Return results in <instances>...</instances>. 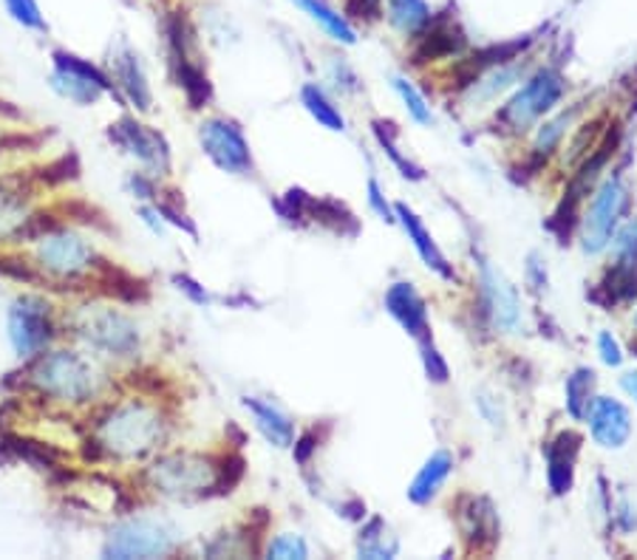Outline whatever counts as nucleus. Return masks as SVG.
I'll use <instances>...</instances> for the list:
<instances>
[{"mask_svg":"<svg viewBox=\"0 0 637 560\" xmlns=\"http://www.w3.org/2000/svg\"><path fill=\"white\" fill-rule=\"evenodd\" d=\"M94 442L102 459H145L165 442V419L147 403H122L94 425Z\"/></svg>","mask_w":637,"mask_h":560,"instance_id":"f257e3e1","label":"nucleus"},{"mask_svg":"<svg viewBox=\"0 0 637 560\" xmlns=\"http://www.w3.org/2000/svg\"><path fill=\"white\" fill-rule=\"evenodd\" d=\"M29 383L52 403L86 405L100 391V374L77 351H41L29 365Z\"/></svg>","mask_w":637,"mask_h":560,"instance_id":"f03ea898","label":"nucleus"},{"mask_svg":"<svg viewBox=\"0 0 637 560\" xmlns=\"http://www.w3.org/2000/svg\"><path fill=\"white\" fill-rule=\"evenodd\" d=\"M145 475L156 493L176 498V502H193V498L221 493V462H212L210 455H162L147 468Z\"/></svg>","mask_w":637,"mask_h":560,"instance_id":"7ed1b4c3","label":"nucleus"},{"mask_svg":"<svg viewBox=\"0 0 637 560\" xmlns=\"http://www.w3.org/2000/svg\"><path fill=\"white\" fill-rule=\"evenodd\" d=\"M72 326L88 349L111 360H133L142 349L140 326L117 309H83Z\"/></svg>","mask_w":637,"mask_h":560,"instance_id":"20e7f679","label":"nucleus"},{"mask_svg":"<svg viewBox=\"0 0 637 560\" xmlns=\"http://www.w3.org/2000/svg\"><path fill=\"white\" fill-rule=\"evenodd\" d=\"M102 257L97 255L86 238L68 227L46 232L37 244V266L57 281H83L100 270Z\"/></svg>","mask_w":637,"mask_h":560,"instance_id":"39448f33","label":"nucleus"},{"mask_svg":"<svg viewBox=\"0 0 637 560\" xmlns=\"http://www.w3.org/2000/svg\"><path fill=\"white\" fill-rule=\"evenodd\" d=\"M52 88L74 106L86 108L94 106L102 94H120L113 86L111 74L102 72L100 66H94L91 59H83L61 48V52L52 54Z\"/></svg>","mask_w":637,"mask_h":560,"instance_id":"423d86ee","label":"nucleus"},{"mask_svg":"<svg viewBox=\"0 0 637 560\" xmlns=\"http://www.w3.org/2000/svg\"><path fill=\"white\" fill-rule=\"evenodd\" d=\"M57 326H54L52 306L37 295L18 297L9 309V340L21 356H37L48 349Z\"/></svg>","mask_w":637,"mask_h":560,"instance_id":"0eeeda50","label":"nucleus"},{"mask_svg":"<svg viewBox=\"0 0 637 560\" xmlns=\"http://www.w3.org/2000/svg\"><path fill=\"white\" fill-rule=\"evenodd\" d=\"M561 94H564V77L556 68H545V72H538L536 77H530L525 86L518 88L516 97L502 111V122L510 131H527L532 122H538V119L558 106Z\"/></svg>","mask_w":637,"mask_h":560,"instance_id":"6e6552de","label":"nucleus"},{"mask_svg":"<svg viewBox=\"0 0 637 560\" xmlns=\"http://www.w3.org/2000/svg\"><path fill=\"white\" fill-rule=\"evenodd\" d=\"M173 549V535L165 524L151 518H131L120 524L108 535V543L102 547L106 558H160Z\"/></svg>","mask_w":637,"mask_h":560,"instance_id":"1a4fd4ad","label":"nucleus"},{"mask_svg":"<svg viewBox=\"0 0 637 560\" xmlns=\"http://www.w3.org/2000/svg\"><path fill=\"white\" fill-rule=\"evenodd\" d=\"M199 139L205 153L216 167L233 176H244L253 171V153L246 145L244 133L230 119H207L199 128Z\"/></svg>","mask_w":637,"mask_h":560,"instance_id":"9d476101","label":"nucleus"},{"mask_svg":"<svg viewBox=\"0 0 637 560\" xmlns=\"http://www.w3.org/2000/svg\"><path fill=\"white\" fill-rule=\"evenodd\" d=\"M624 205L626 190L624 185H620V178H606L601 190L595 193V198H592L590 210H586L584 216V224H581V246H584V252L595 255V252L609 246L612 232H615L617 218L624 212Z\"/></svg>","mask_w":637,"mask_h":560,"instance_id":"9b49d317","label":"nucleus"},{"mask_svg":"<svg viewBox=\"0 0 637 560\" xmlns=\"http://www.w3.org/2000/svg\"><path fill=\"white\" fill-rule=\"evenodd\" d=\"M108 139L113 145L122 147L128 156H133L140 165H145L151 173L171 171V145L160 131L142 125L140 119L122 117L117 125H111Z\"/></svg>","mask_w":637,"mask_h":560,"instance_id":"f8f14e48","label":"nucleus"},{"mask_svg":"<svg viewBox=\"0 0 637 560\" xmlns=\"http://www.w3.org/2000/svg\"><path fill=\"white\" fill-rule=\"evenodd\" d=\"M482 289H485V304L493 323L502 331L516 334L521 326V300H518L516 286H510V281L485 261L482 264Z\"/></svg>","mask_w":637,"mask_h":560,"instance_id":"ddd939ff","label":"nucleus"},{"mask_svg":"<svg viewBox=\"0 0 637 560\" xmlns=\"http://www.w3.org/2000/svg\"><path fill=\"white\" fill-rule=\"evenodd\" d=\"M111 79L117 91H120V99L131 102L136 111H151L153 94L151 86H147V74L142 68L140 54L133 48L120 46L111 54Z\"/></svg>","mask_w":637,"mask_h":560,"instance_id":"4468645a","label":"nucleus"},{"mask_svg":"<svg viewBox=\"0 0 637 560\" xmlns=\"http://www.w3.org/2000/svg\"><path fill=\"white\" fill-rule=\"evenodd\" d=\"M586 419H590L592 439L606 450L624 448L631 433L629 414H626L624 405L615 403V399H604V396L592 399Z\"/></svg>","mask_w":637,"mask_h":560,"instance_id":"2eb2a0df","label":"nucleus"},{"mask_svg":"<svg viewBox=\"0 0 637 560\" xmlns=\"http://www.w3.org/2000/svg\"><path fill=\"white\" fill-rule=\"evenodd\" d=\"M385 309L408 334L417 337V340H428V309H425V300L411 284L399 281V284L388 286Z\"/></svg>","mask_w":637,"mask_h":560,"instance_id":"dca6fc26","label":"nucleus"},{"mask_svg":"<svg viewBox=\"0 0 637 560\" xmlns=\"http://www.w3.org/2000/svg\"><path fill=\"white\" fill-rule=\"evenodd\" d=\"M394 212H397V218H399V224H403L405 235H408V241L414 244V250L419 252V257L425 261V266L437 272L439 277H446V281H453V277H457V272H453V266L448 264V257L442 255V250L437 246V241L431 238V232L425 230V224L419 221L417 212H414L411 207H405V205L394 207Z\"/></svg>","mask_w":637,"mask_h":560,"instance_id":"f3484780","label":"nucleus"},{"mask_svg":"<svg viewBox=\"0 0 637 560\" xmlns=\"http://www.w3.org/2000/svg\"><path fill=\"white\" fill-rule=\"evenodd\" d=\"M581 439L575 433L556 436L545 448L547 455V482H550L552 493L564 495L572 487V473H575V459Z\"/></svg>","mask_w":637,"mask_h":560,"instance_id":"a211bd4d","label":"nucleus"},{"mask_svg":"<svg viewBox=\"0 0 637 560\" xmlns=\"http://www.w3.org/2000/svg\"><path fill=\"white\" fill-rule=\"evenodd\" d=\"M241 403H244V408L253 414L255 428L264 433L266 442L275 444V448H289V444L295 442V422L278 408V405L266 403L261 396H244Z\"/></svg>","mask_w":637,"mask_h":560,"instance_id":"6ab92c4d","label":"nucleus"},{"mask_svg":"<svg viewBox=\"0 0 637 560\" xmlns=\"http://www.w3.org/2000/svg\"><path fill=\"white\" fill-rule=\"evenodd\" d=\"M171 68L179 88L185 91L190 108H196V111L205 108L212 99V86L210 79H207L205 68H201L199 57H171Z\"/></svg>","mask_w":637,"mask_h":560,"instance_id":"aec40b11","label":"nucleus"},{"mask_svg":"<svg viewBox=\"0 0 637 560\" xmlns=\"http://www.w3.org/2000/svg\"><path fill=\"white\" fill-rule=\"evenodd\" d=\"M451 470H453L451 453H446V450H437V453H433L431 459L422 464V470L417 473V479L411 482V487H408V498H411L414 504H428L433 495L442 490V484L448 482Z\"/></svg>","mask_w":637,"mask_h":560,"instance_id":"412c9836","label":"nucleus"},{"mask_svg":"<svg viewBox=\"0 0 637 560\" xmlns=\"http://www.w3.org/2000/svg\"><path fill=\"white\" fill-rule=\"evenodd\" d=\"M462 532H465V538L473 547H482V543L491 547V543H496L498 524L487 498H471L468 502V507L462 509Z\"/></svg>","mask_w":637,"mask_h":560,"instance_id":"4be33fe9","label":"nucleus"},{"mask_svg":"<svg viewBox=\"0 0 637 560\" xmlns=\"http://www.w3.org/2000/svg\"><path fill=\"white\" fill-rule=\"evenodd\" d=\"M425 29H428V32H425L417 52L419 63H422V59L448 57V54H457L459 48L465 46V37H462V32H459L457 23H451V20H437V23L428 20Z\"/></svg>","mask_w":637,"mask_h":560,"instance_id":"5701e85b","label":"nucleus"},{"mask_svg":"<svg viewBox=\"0 0 637 560\" xmlns=\"http://www.w3.org/2000/svg\"><path fill=\"white\" fill-rule=\"evenodd\" d=\"M295 7L304 9L309 18L318 23L320 29H323L326 34L332 40H338V43H343V46H354L358 43V34H354V29L349 26V20L343 18L340 12H334L326 0H293Z\"/></svg>","mask_w":637,"mask_h":560,"instance_id":"b1692460","label":"nucleus"},{"mask_svg":"<svg viewBox=\"0 0 637 560\" xmlns=\"http://www.w3.org/2000/svg\"><path fill=\"white\" fill-rule=\"evenodd\" d=\"M300 102H304L306 111L312 113L315 122H318V125H323L326 131H334V133L345 131L343 113L338 111V106H334L332 99L326 97L323 88H318L315 83H306V86L300 88Z\"/></svg>","mask_w":637,"mask_h":560,"instance_id":"393cba45","label":"nucleus"},{"mask_svg":"<svg viewBox=\"0 0 637 560\" xmlns=\"http://www.w3.org/2000/svg\"><path fill=\"white\" fill-rule=\"evenodd\" d=\"M358 552L360 558L369 560H383L397 554V538L392 535V529L385 527L383 518H372V521L365 524L363 532H360Z\"/></svg>","mask_w":637,"mask_h":560,"instance_id":"a878e982","label":"nucleus"},{"mask_svg":"<svg viewBox=\"0 0 637 560\" xmlns=\"http://www.w3.org/2000/svg\"><path fill=\"white\" fill-rule=\"evenodd\" d=\"M388 20L397 32L419 34L431 20V9L425 0H388Z\"/></svg>","mask_w":637,"mask_h":560,"instance_id":"bb28decb","label":"nucleus"},{"mask_svg":"<svg viewBox=\"0 0 637 560\" xmlns=\"http://www.w3.org/2000/svg\"><path fill=\"white\" fill-rule=\"evenodd\" d=\"M592 388H595V371L578 369L567 376V410L572 419H586L592 405Z\"/></svg>","mask_w":637,"mask_h":560,"instance_id":"cd10ccee","label":"nucleus"},{"mask_svg":"<svg viewBox=\"0 0 637 560\" xmlns=\"http://www.w3.org/2000/svg\"><path fill=\"white\" fill-rule=\"evenodd\" d=\"M394 125H385V122H374V136H377L380 147H383L385 153H388V158H392L394 165L399 167V173H403L405 178H411V182H419L422 178V171H419L417 165H414L411 158H405L403 153L397 151V145H394Z\"/></svg>","mask_w":637,"mask_h":560,"instance_id":"c85d7f7f","label":"nucleus"},{"mask_svg":"<svg viewBox=\"0 0 637 560\" xmlns=\"http://www.w3.org/2000/svg\"><path fill=\"white\" fill-rule=\"evenodd\" d=\"M394 91L399 94V99H403V102H405V111L411 113V117L417 119L419 125H431V122H433L431 106L425 102L422 94H419L417 88H414L411 83H408V79L394 77Z\"/></svg>","mask_w":637,"mask_h":560,"instance_id":"c756f323","label":"nucleus"},{"mask_svg":"<svg viewBox=\"0 0 637 560\" xmlns=\"http://www.w3.org/2000/svg\"><path fill=\"white\" fill-rule=\"evenodd\" d=\"M3 3H7V12L12 14L18 26L29 29V32H46L48 29L41 7H37V0H3Z\"/></svg>","mask_w":637,"mask_h":560,"instance_id":"7c9ffc66","label":"nucleus"},{"mask_svg":"<svg viewBox=\"0 0 637 560\" xmlns=\"http://www.w3.org/2000/svg\"><path fill=\"white\" fill-rule=\"evenodd\" d=\"M266 558L304 560V558H309V547H306V541L300 538V535L284 532V535H278L275 541H270V547H266Z\"/></svg>","mask_w":637,"mask_h":560,"instance_id":"2f4dec72","label":"nucleus"},{"mask_svg":"<svg viewBox=\"0 0 637 560\" xmlns=\"http://www.w3.org/2000/svg\"><path fill=\"white\" fill-rule=\"evenodd\" d=\"M564 125H570V113H561L558 119H552V122L541 125V131H538V136H536L538 156H550L552 147L558 145V139L564 136Z\"/></svg>","mask_w":637,"mask_h":560,"instance_id":"473e14b6","label":"nucleus"},{"mask_svg":"<svg viewBox=\"0 0 637 560\" xmlns=\"http://www.w3.org/2000/svg\"><path fill=\"white\" fill-rule=\"evenodd\" d=\"M419 345H422V363H425V374H428V380H433V383H446L448 365H446V360H442V354L433 349L431 340H419Z\"/></svg>","mask_w":637,"mask_h":560,"instance_id":"72a5a7b5","label":"nucleus"},{"mask_svg":"<svg viewBox=\"0 0 637 560\" xmlns=\"http://www.w3.org/2000/svg\"><path fill=\"white\" fill-rule=\"evenodd\" d=\"M128 187H131L133 198H142V201H153V198H156V185H153V178L145 176V173H131Z\"/></svg>","mask_w":637,"mask_h":560,"instance_id":"f704fd0d","label":"nucleus"},{"mask_svg":"<svg viewBox=\"0 0 637 560\" xmlns=\"http://www.w3.org/2000/svg\"><path fill=\"white\" fill-rule=\"evenodd\" d=\"M369 205H372V210L377 212L383 221H394V212L392 207H388V201H385L383 190H380V185L374 182V178H369Z\"/></svg>","mask_w":637,"mask_h":560,"instance_id":"c9c22d12","label":"nucleus"},{"mask_svg":"<svg viewBox=\"0 0 637 560\" xmlns=\"http://www.w3.org/2000/svg\"><path fill=\"white\" fill-rule=\"evenodd\" d=\"M597 351H601V360H604L606 365H620V360H624V354H620V345L615 343V337L612 334H597Z\"/></svg>","mask_w":637,"mask_h":560,"instance_id":"e433bc0d","label":"nucleus"},{"mask_svg":"<svg viewBox=\"0 0 637 560\" xmlns=\"http://www.w3.org/2000/svg\"><path fill=\"white\" fill-rule=\"evenodd\" d=\"M383 0H349V12L360 20H377Z\"/></svg>","mask_w":637,"mask_h":560,"instance_id":"4c0bfd02","label":"nucleus"},{"mask_svg":"<svg viewBox=\"0 0 637 560\" xmlns=\"http://www.w3.org/2000/svg\"><path fill=\"white\" fill-rule=\"evenodd\" d=\"M173 281H176V284H179V289L187 292V295H190L193 300H196V304H207V300H210V297H207V292L199 289V284H196L193 277L176 275V277H173Z\"/></svg>","mask_w":637,"mask_h":560,"instance_id":"58836bf2","label":"nucleus"},{"mask_svg":"<svg viewBox=\"0 0 637 560\" xmlns=\"http://www.w3.org/2000/svg\"><path fill=\"white\" fill-rule=\"evenodd\" d=\"M476 403H479V410L485 414L487 422H491V425H502V410H498V405L493 403L491 396H487V394H479Z\"/></svg>","mask_w":637,"mask_h":560,"instance_id":"ea45409f","label":"nucleus"},{"mask_svg":"<svg viewBox=\"0 0 637 560\" xmlns=\"http://www.w3.org/2000/svg\"><path fill=\"white\" fill-rule=\"evenodd\" d=\"M624 388L629 391L631 396H635V403H637V374H635V371H629V374L624 376Z\"/></svg>","mask_w":637,"mask_h":560,"instance_id":"a19ab883","label":"nucleus"}]
</instances>
